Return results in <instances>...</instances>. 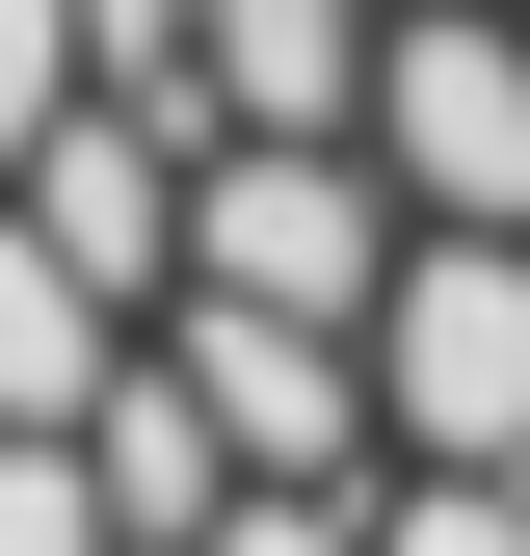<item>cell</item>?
I'll return each mask as SVG.
<instances>
[{"mask_svg": "<svg viewBox=\"0 0 530 556\" xmlns=\"http://www.w3.org/2000/svg\"><path fill=\"white\" fill-rule=\"evenodd\" d=\"M106 106V53H80V0H0V186L53 160V132Z\"/></svg>", "mask_w": 530, "mask_h": 556, "instance_id": "cell-9", "label": "cell"}, {"mask_svg": "<svg viewBox=\"0 0 530 556\" xmlns=\"http://www.w3.org/2000/svg\"><path fill=\"white\" fill-rule=\"evenodd\" d=\"M371 397H398V477H530V239H425L398 265Z\"/></svg>", "mask_w": 530, "mask_h": 556, "instance_id": "cell-3", "label": "cell"}, {"mask_svg": "<svg viewBox=\"0 0 530 556\" xmlns=\"http://www.w3.org/2000/svg\"><path fill=\"white\" fill-rule=\"evenodd\" d=\"M398 265H425V213H398L371 132H239V160H213V265H186V292H213V318H318V344H371Z\"/></svg>", "mask_w": 530, "mask_h": 556, "instance_id": "cell-1", "label": "cell"}, {"mask_svg": "<svg viewBox=\"0 0 530 556\" xmlns=\"http://www.w3.org/2000/svg\"><path fill=\"white\" fill-rule=\"evenodd\" d=\"M80 477H106V530H132V556H213V530L265 504V477H239V425L186 397V344H132V397L80 425Z\"/></svg>", "mask_w": 530, "mask_h": 556, "instance_id": "cell-6", "label": "cell"}, {"mask_svg": "<svg viewBox=\"0 0 530 556\" xmlns=\"http://www.w3.org/2000/svg\"><path fill=\"white\" fill-rule=\"evenodd\" d=\"M0 556H132V530H106V477H80V451H0Z\"/></svg>", "mask_w": 530, "mask_h": 556, "instance_id": "cell-11", "label": "cell"}, {"mask_svg": "<svg viewBox=\"0 0 530 556\" xmlns=\"http://www.w3.org/2000/svg\"><path fill=\"white\" fill-rule=\"evenodd\" d=\"M398 80V0H213V160L239 132H371Z\"/></svg>", "mask_w": 530, "mask_h": 556, "instance_id": "cell-7", "label": "cell"}, {"mask_svg": "<svg viewBox=\"0 0 530 556\" xmlns=\"http://www.w3.org/2000/svg\"><path fill=\"white\" fill-rule=\"evenodd\" d=\"M132 344H160V318H106L80 265H53L27 213H0V451H80L106 397H132Z\"/></svg>", "mask_w": 530, "mask_h": 556, "instance_id": "cell-8", "label": "cell"}, {"mask_svg": "<svg viewBox=\"0 0 530 556\" xmlns=\"http://www.w3.org/2000/svg\"><path fill=\"white\" fill-rule=\"evenodd\" d=\"M398 556H530V477H371Z\"/></svg>", "mask_w": 530, "mask_h": 556, "instance_id": "cell-10", "label": "cell"}, {"mask_svg": "<svg viewBox=\"0 0 530 556\" xmlns=\"http://www.w3.org/2000/svg\"><path fill=\"white\" fill-rule=\"evenodd\" d=\"M213 556H398V530H371V504H239Z\"/></svg>", "mask_w": 530, "mask_h": 556, "instance_id": "cell-12", "label": "cell"}, {"mask_svg": "<svg viewBox=\"0 0 530 556\" xmlns=\"http://www.w3.org/2000/svg\"><path fill=\"white\" fill-rule=\"evenodd\" d=\"M53 265H80L106 318H186V265H213V132H160V106H80L27 186H0Z\"/></svg>", "mask_w": 530, "mask_h": 556, "instance_id": "cell-4", "label": "cell"}, {"mask_svg": "<svg viewBox=\"0 0 530 556\" xmlns=\"http://www.w3.org/2000/svg\"><path fill=\"white\" fill-rule=\"evenodd\" d=\"M371 160H398L425 239H530V0H398Z\"/></svg>", "mask_w": 530, "mask_h": 556, "instance_id": "cell-2", "label": "cell"}, {"mask_svg": "<svg viewBox=\"0 0 530 556\" xmlns=\"http://www.w3.org/2000/svg\"><path fill=\"white\" fill-rule=\"evenodd\" d=\"M160 344H186V397L239 425V477H265V504H371V477H398V397H371V344H318V318H213V292H186Z\"/></svg>", "mask_w": 530, "mask_h": 556, "instance_id": "cell-5", "label": "cell"}]
</instances>
